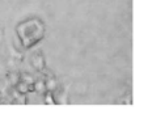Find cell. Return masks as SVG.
<instances>
[{"label": "cell", "mask_w": 148, "mask_h": 127, "mask_svg": "<svg viewBox=\"0 0 148 127\" xmlns=\"http://www.w3.org/2000/svg\"><path fill=\"white\" fill-rule=\"evenodd\" d=\"M30 66L34 68V71H37L38 74L43 72L46 67V63H45V57H43V53L41 50H37L32 54L30 57Z\"/></svg>", "instance_id": "cell-1"}, {"label": "cell", "mask_w": 148, "mask_h": 127, "mask_svg": "<svg viewBox=\"0 0 148 127\" xmlns=\"http://www.w3.org/2000/svg\"><path fill=\"white\" fill-rule=\"evenodd\" d=\"M47 92V87H46V81L45 80H37L36 83H34V93H38L41 94V96H43V94Z\"/></svg>", "instance_id": "cell-2"}, {"label": "cell", "mask_w": 148, "mask_h": 127, "mask_svg": "<svg viewBox=\"0 0 148 127\" xmlns=\"http://www.w3.org/2000/svg\"><path fill=\"white\" fill-rule=\"evenodd\" d=\"M46 81V87H47V90H50V92H55L56 88H58V81H56V79L54 76H47L45 79Z\"/></svg>", "instance_id": "cell-3"}, {"label": "cell", "mask_w": 148, "mask_h": 127, "mask_svg": "<svg viewBox=\"0 0 148 127\" xmlns=\"http://www.w3.org/2000/svg\"><path fill=\"white\" fill-rule=\"evenodd\" d=\"M43 101L46 105H58V100H55L54 97V92H50V90H47L43 94Z\"/></svg>", "instance_id": "cell-4"}, {"label": "cell", "mask_w": 148, "mask_h": 127, "mask_svg": "<svg viewBox=\"0 0 148 127\" xmlns=\"http://www.w3.org/2000/svg\"><path fill=\"white\" fill-rule=\"evenodd\" d=\"M20 80H23V81H25L26 84H30V85L36 83L33 77H32L30 75H28V74H21V75H20Z\"/></svg>", "instance_id": "cell-5"}]
</instances>
